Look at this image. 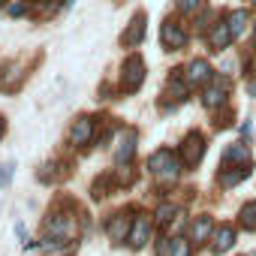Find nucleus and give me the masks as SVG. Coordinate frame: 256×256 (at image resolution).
Wrapping results in <instances>:
<instances>
[{
	"instance_id": "f257e3e1",
	"label": "nucleus",
	"mask_w": 256,
	"mask_h": 256,
	"mask_svg": "<svg viewBox=\"0 0 256 256\" xmlns=\"http://www.w3.org/2000/svg\"><path fill=\"white\" fill-rule=\"evenodd\" d=\"M42 232H46L48 241H72L78 235V220L70 211L54 208V211H48V217L42 223Z\"/></svg>"
},
{
	"instance_id": "f03ea898",
	"label": "nucleus",
	"mask_w": 256,
	"mask_h": 256,
	"mask_svg": "<svg viewBox=\"0 0 256 256\" xmlns=\"http://www.w3.org/2000/svg\"><path fill=\"white\" fill-rule=\"evenodd\" d=\"M181 160L169 151V148H160V151H154L151 157H148V169H151V175L160 181V184H172L178 175H181Z\"/></svg>"
},
{
	"instance_id": "7ed1b4c3",
	"label": "nucleus",
	"mask_w": 256,
	"mask_h": 256,
	"mask_svg": "<svg viewBox=\"0 0 256 256\" xmlns=\"http://www.w3.org/2000/svg\"><path fill=\"white\" fill-rule=\"evenodd\" d=\"M145 60L139 58V54H130L124 60V66H120V90L124 94H136L139 88H142V82H145Z\"/></svg>"
},
{
	"instance_id": "20e7f679",
	"label": "nucleus",
	"mask_w": 256,
	"mask_h": 256,
	"mask_svg": "<svg viewBox=\"0 0 256 256\" xmlns=\"http://www.w3.org/2000/svg\"><path fill=\"white\" fill-rule=\"evenodd\" d=\"M160 42H163V48H169V52H181V48L187 46V30H184V24H178L175 18H166L163 28H160Z\"/></svg>"
},
{
	"instance_id": "39448f33",
	"label": "nucleus",
	"mask_w": 256,
	"mask_h": 256,
	"mask_svg": "<svg viewBox=\"0 0 256 256\" xmlns=\"http://www.w3.org/2000/svg\"><path fill=\"white\" fill-rule=\"evenodd\" d=\"M202 157H205V139L199 133H187L184 142H181V163L187 169H193V166L202 163Z\"/></svg>"
},
{
	"instance_id": "423d86ee",
	"label": "nucleus",
	"mask_w": 256,
	"mask_h": 256,
	"mask_svg": "<svg viewBox=\"0 0 256 256\" xmlns=\"http://www.w3.org/2000/svg\"><path fill=\"white\" fill-rule=\"evenodd\" d=\"M94 126H96L94 118H88V114L76 118L72 126H70V145H72V148H88V145L94 142Z\"/></svg>"
},
{
	"instance_id": "0eeeda50",
	"label": "nucleus",
	"mask_w": 256,
	"mask_h": 256,
	"mask_svg": "<svg viewBox=\"0 0 256 256\" xmlns=\"http://www.w3.org/2000/svg\"><path fill=\"white\" fill-rule=\"evenodd\" d=\"M184 78H187V84H190V88H202V84H211V82H214V70H211V64H208V60L196 58V60H190V64H187Z\"/></svg>"
},
{
	"instance_id": "6e6552de",
	"label": "nucleus",
	"mask_w": 256,
	"mask_h": 256,
	"mask_svg": "<svg viewBox=\"0 0 256 256\" xmlns=\"http://www.w3.org/2000/svg\"><path fill=\"white\" fill-rule=\"evenodd\" d=\"M232 40H235V34H232L229 22H226V18H217V22L211 24V30H208V48H211V52H223V48L232 46Z\"/></svg>"
},
{
	"instance_id": "1a4fd4ad",
	"label": "nucleus",
	"mask_w": 256,
	"mask_h": 256,
	"mask_svg": "<svg viewBox=\"0 0 256 256\" xmlns=\"http://www.w3.org/2000/svg\"><path fill=\"white\" fill-rule=\"evenodd\" d=\"M145 24H148V16L145 12H136L130 18V24H126V30L120 34V46L124 48H136L142 40H145Z\"/></svg>"
},
{
	"instance_id": "9d476101",
	"label": "nucleus",
	"mask_w": 256,
	"mask_h": 256,
	"mask_svg": "<svg viewBox=\"0 0 256 256\" xmlns=\"http://www.w3.org/2000/svg\"><path fill=\"white\" fill-rule=\"evenodd\" d=\"M133 220H136L133 211H118L108 220V238L112 241H126V238H130V229H133Z\"/></svg>"
},
{
	"instance_id": "9b49d317",
	"label": "nucleus",
	"mask_w": 256,
	"mask_h": 256,
	"mask_svg": "<svg viewBox=\"0 0 256 256\" xmlns=\"http://www.w3.org/2000/svg\"><path fill=\"white\" fill-rule=\"evenodd\" d=\"M187 90H190V84H187V78H184V70H172V78H169V84H166V106L172 102V106H178V102H184L187 100Z\"/></svg>"
},
{
	"instance_id": "f8f14e48",
	"label": "nucleus",
	"mask_w": 256,
	"mask_h": 256,
	"mask_svg": "<svg viewBox=\"0 0 256 256\" xmlns=\"http://www.w3.org/2000/svg\"><path fill=\"white\" fill-rule=\"evenodd\" d=\"M136 157V130H120L118 145H114V163L124 166Z\"/></svg>"
},
{
	"instance_id": "ddd939ff",
	"label": "nucleus",
	"mask_w": 256,
	"mask_h": 256,
	"mask_svg": "<svg viewBox=\"0 0 256 256\" xmlns=\"http://www.w3.org/2000/svg\"><path fill=\"white\" fill-rule=\"evenodd\" d=\"M148 238H151V217L148 214H136V220H133V229H130V247L133 250H142L145 244H148Z\"/></svg>"
},
{
	"instance_id": "4468645a",
	"label": "nucleus",
	"mask_w": 256,
	"mask_h": 256,
	"mask_svg": "<svg viewBox=\"0 0 256 256\" xmlns=\"http://www.w3.org/2000/svg\"><path fill=\"white\" fill-rule=\"evenodd\" d=\"M22 78H24V70H22V64L10 60V64H4V66H0V90L12 94V90L22 84Z\"/></svg>"
},
{
	"instance_id": "2eb2a0df",
	"label": "nucleus",
	"mask_w": 256,
	"mask_h": 256,
	"mask_svg": "<svg viewBox=\"0 0 256 256\" xmlns=\"http://www.w3.org/2000/svg\"><path fill=\"white\" fill-rule=\"evenodd\" d=\"M226 100H229V84L226 82H211L202 94L205 108H220V106H226Z\"/></svg>"
},
{
	"instance_id": "dca6fc26",
	"label": "nucleus",
	"mask_w": 256,
	"mask_h": 256,
	"mask_svg": "<svg viewBox=\"0 0 256 256\" xmlns=\"http://www.w3.org/2000/svg\"><path fill=\"white\" fill-rule=\"evenodd\" d=\"M214 235V220L208 217V214H202V217H196L193 223H190V241H208Z\"/></svg>"
},
{
	"instance_id": "f3484780",
	"label": "nucleus",
	"mask_w": 256,
	"mask_h": 256,
	"mask_svg": "<svg viewBox=\"0 0 256 256\" xmlns=\"http://www.w3.org/2000/svg\"><path fill=\"white\" fill-rule=\"evenodd\" d=\"M235 244V229L232 226H220V229H214V235H211V250L214 253H226L229 247Z\"/></svg>"
},
{
	"instance_id": "a211bd4d",
	"label": "nucleus",
	"mask_w": 256,
	"mask_h": 256,
	"mask_svg": "<svg viewBox=\"0 0 256 256\" xmlns=\"http://www.w3.org/2000/svg\"><path fill=\"white\" fill-rule=\"evenodd\" d=\"M244 178H250V163H238L235 169H223L220 172V187H235V184H241Z\"/></svg>"
},
{
	"instance_id": "6ab92c4d",
	"label": "nucleus",
	"mask_w": 256,
	"mask_h": 256,
	"mask_svg": "<svg viewBox=\"0 0 256 256\" xmlns=\"http://www.w3.org/2000/svg\"><path fill=\"white\" fill-rule=\"evenodd\" d=\"M247 160H250V151H247V145H244V142L229 145V148L223 151V163H226V166H229V163H241V166H244Z\"/></svg>"
},
{
	"instance_id": "aec40b11",
	"label": "nucleus",
	"mask_w": 256,
	"mask_h": 256,
	"mask_svg": "<svg viewBox=\"0 0 256 256\" xmlns=\"http://www.w3.org/2000/svg\"><path fill=\"white\" fill-rule=\"evenodd\" d=\"M60 6H66V0H34V16H36V18H48V16H54Z\"/></svg>"
},
{
	"instance_id": "412c9836",
	"label": "nucleus",
	"mask_w": 256,
	"mask_h": 256,
	"mask_svg": "<svg viewBox=\"0 0 256 256\" xmlns=\"http://www.w3.org/2000/svg\"><path fill=\"white\" fill-rule=\"evenodd\" d=\"M226 22H229L232 34H235V40H238V36H244V30H247L250 16H247V10H235V12H229V16H226Z\"/></svg>"
},
{
	"instance_id": "4be33fe9",
	"label": "nucleus",
	"mask_w": 256,
	"mask_h": 256,
	"mask_svg": "<svg viewBox=\"0 0 256 256\" xmlns=\"http://www.w3.org/2000/svg\"><path fill=\"white\" fill-rule=\"evenodd\" d=\"M166 256H193L190 238H169V253Z\"/></svg>"
},
{
	"instance_id": "5701e85b",
	"label": "nucleus",
	"mask_w": 256,
	"mask_h": 256,
	"mask_svg": "<svg viewBox=\"0 0 256 256\" xmlns=\"http://www.w3.org/2000/svg\"><path fill=\"white\" fill-rule=\"evenodd\" d=\"M238 220H241V226H244L247 232H253V229H256V202H247V205L238 211Z\"/></svg>"
},
{
	"instance_id": "b1692460",
	"label": "nucleus",
	"mask_w": 256,
	"mask_h": 256,
	"mask_svg": "<svg viewBox=\"0 0 256 256\" xmlns=\"http://www.w3.org/2000/svg\"><path fill=\"white\" fill-rule=\"evenodd\" d=\"M175 214H178L175 205H160V208H157V223H160V226H169V223L175 220Z\"/></svg>"
},
{
	"instance_id": "393cba45",
	"label": "nucleus",
	"mask_w": 256,
	"mask_h": 256,
	"mask_svg": "<svg viewBox=\"0 0 256 256\" xmlns=\"http://www.w3.org/2000/svg\"><path fill=\"white\" fill-rule=\"evenodd\" d=\"M54 169H58V163H46V166H42V169L36 172V178H40L42 184H52V181H54L58 175H64V172H54Z\"/></svg>"
},
{
	"instance_id": "a878e982",
	"label": "nucleus",
	"mask_w": 256,
	"mask_h": 256,
	"mask_svg": "<svg viewBox=\"0 0 256 256\" xmlns=\"http://www.w3.org/2000/svg\"><path fill=\"white\" fill-rule=\"evenodd\" d=\"M202 10V0H178V12L181 16H196Z\"/></svg>"
},
{
	"instance_id": "bb28decb",
	"label": "nucleus",
	"mask_w": 256,
	"mask_h": 256,
	"mask_svg": "<svg viewBox=\"0 0 256 256\" xmlns=\"http://www.w3.org/2000/svg\"><path fill=\"white\" fill-rule=\"evenodd\" d=\"M133 169H130V163H124V166H118V184H133Z\"/></svg>"
},
{
	"instance_id": "cd10ccee",
	"label": "nucleus",
	"mask_w": 256,
	"mask_h": 256,
	"mask_svg": "<svg viewBox=\"0 0 256 256\" xmlns=\"http://www.w3.org/2000/svg\"><path fill=\"white\" fill-rule=\"evenodd\" d=\"M12 18H22V16H28V4L24 0H16V4H10V10H6Z\"/></svg>"
},
{
	"instance_id": "c85d7f7f",
	"label": "nucleus",
	"mask_w": 256,
	"mask_h": 256,
	"mask_svg": "<svg viewBox=\"0 0 256 256\" xmlns=\"http://www.w3.org/2000/svg\"><path fill=\"white\" fill-rule=\"evenodd\" d=\"M12 172H16V163H4V166H0V187H6V184H10Z\"/></svg>"
},
{
	"instance_id": "c756f323",
	"label": "nucleus",
	"mask_w": 256,
	"mask_h": 256,
	"mask_svg": "<svg viewBox=\"0 0 256 256\" xmlns=\"http://www.w3.org/2000/svg\"><path fill=\"white\" fill-rule=\"evenodd\" d=\"M196 16H199V18H196V30H205L208 22H211V12H208V10H199Z\"/></svg>"
},
{
	"instance_id": "7c9ffc66",
	"label": "nucleus",
	"mask_w": 256,
	"mask_h": 256,
	"mask_svg": "<svg viewBox=\"0 0 256 256\" xmlns=\"http://www.w3.org/2000/svg\"><path fill=\"white\" fill-rule=\"evenodd\" d=\"M4 136H6V120L0 118V139H4Z\"/></svg>"
},
{
	"instance_id": "2f4dec72",
	"label": "nucleus",
	"mask_w": 256,
	"mask_h": 256,
	"mask_svg": "<svg viewBox=\"0 0 256 256\" xmlns=\"http://www.w3.org/2000/svg\"><path fill=\"white\" fill-rule=\"evenodd\" d=\"M46 256H52V253H46ZM60 256H76V247H70L66 253H60Z\"/></svg>"
}]
</instances>
